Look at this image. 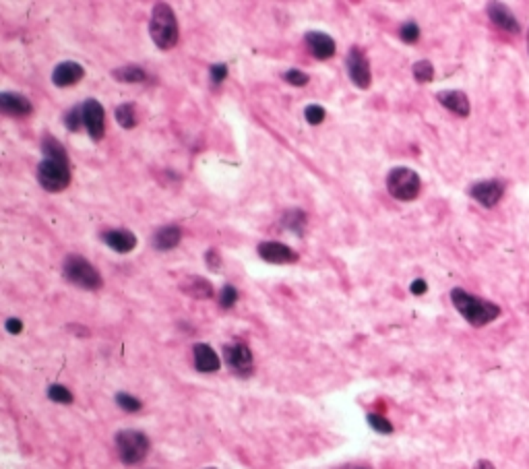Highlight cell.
<instances>
[{"label":"cell","instance_id":"6da1fadb","mask_svg":"<svg viewBox=\"0 0 529 469\" xmlns=\"http://www.w3.org/2000/svg\"><path fill=\"white\" fill-rule=\"evenodd\" d=\"M451 300H453V304L459 311V314L466 318L469 325H473V327H484V325L492 323L494 318L500 316V308H498L494 302H488V300H482L478 296H471V294H467L466 289H461V287H455L451 292Z\"/></svg>","mask_w":529,"mask_h":469},{"label":"cell","instance_id":"7a4b0ae2","mask_svg":"<svg viewBox=\"0 0 529 469\" xmlns=\"http://www.w3.org/2000/svg\"><path fill=\"white\" fill-rule=\"evenodd\" d=\"M149 33L151 39L159 50H170L178 44V21L170 4L157 2L151 11V21H149Z\"/></svg>","mask_w":529,"mask_h":469},{"label":"cell","instance_id":"3957f363","mask_svg":"<svg viewBox=\"0 0 529 469\" xmlns=\"http://www.w3.org/2000/svg\"><path fill=\"white\" fill-rule=\"evenodd\" d=\"M63 273L66 282H70L81 289H99L104 285L99 271L81 254H68L64 258Z\"/></svg>","mask_w":529,"mask_h":469},{"label":"cell","instance_id":"277c9868","mask_svg":"<svg viewBox=\"0 0 529 469\" xmlns=\"http://www.w3.org/2000/svg\"><path fill=\"white\" fill-rule=\"evenodd\" d=\"M114 444L118 451V457L125 465H137L141 463L149 453V438L141 430H120L114 437Z\"/></svg>","mask_w":529,"mask_h":469},{"label":"cell","instance_id":"5b68a950","mask_svg":"<svg viewBox=\"0 0 529 469\" xmlns=\"http://www.w3.org/2000/svg\"><path fill=\"white\" fill-rule=\"evenodd\" d=\"M37 182L48 192H61L70 185L68 159L44 157L37 165Z\"/></svg>","mask_w":529,"mask_h":469},{"label":"cell","instance_id":"8992f818","mask_svg":"<svg viewBox=\"0 0 529 469\" xmlns=\"http://www.w3.org/2000/svg\"><path fill=\"white\" fill-rule=\"evenodd\" d=\"M387 190L391 192L393 199L407 203L420 194L422 180H420L418 172H413L409 168H393L387 176Z\"/></svg>","mask_w":529,"mask_h":469},{"label":"cell","instance_id":"52a82bcc","mask_svg":"<svg viewBox=\"0 0 529 469\" xmlns=\"http://www.w3.org/2000/svg\"><path fill=\"white\" fill-rule=\"evenodd\" d=\"M345 70H347V77L351 79V83L358 89H368L371 87V83H373L371 63H368L366 54L358 46L349 48V52L345 56Z\"/></svg>","mask_w":529,"mask_h":469},{"label":"cell","instance_id":"ba28073f","mask_svg":"<svg viewBox=\"0 0 529 469\" xmlns=\"http://www.w3.org/2000/svg\"><path fill=\"white\" fill-rule=\"evenodd\" d=\"M223 360H225L228 368L238 376H249L252 373V366H254L250 347L247 344H240V342L223 345Z\"/></svg>","mask_w":529,"mask_h":469},{"label":"cell","instance_id":"9c48e42d","mask_svg":"<svg viewBox=\"0 0 529 469\" xmlns=\"http://www.w3.org/2000/svg\"><path fill=\"white\" fill-rule=\"evenodd\" d=\"M83 123L92 137V141L99 143L106 135V112L97 99H87L83 104Z\"/></svg>","mask_w":529,"mask_h":469},{"label":"cell","instance_id":"30bf717a","mask_svg":"<svg viewBox=\"0 0 529 469\" xmlns=\"http://www.w3.org/2000/svg\"><path fill=\"white\" fill-rule=\"evenodd\" d=\"M304 42L312 56L318 61H329L331 56H335V39L327 33L309 32L304 35Z\"/></svg>","mask_w":529,"mask_h":469},{"label":"cell","instance_id":"8fae6325","mask_svg":"<svg viewBox=\"0 0 529 469\" xmlns=\"http://www.w3.org/2000/svg\"><path fill=\"white\" fill-rule=\"evenodd\" d=\"M259 256L263 258V261H267V263H275V265H280V263H294V261H298V254L292 251L287 244H281V242H275V240H269V242H261L259 244Z\"/></svg>","mask_w":529,"mask_h":469},{"label":"cell","instance_id":"7c38bea8","mask_svg":"<svg viewBox=\"0 0 529 469\" xmlns=\"http://www.w3.org/2000/svg\"><path fill=\"white\" fill-rule=\"evenodd\" d=\"M502 192H504V187L498 180H484L469 188V194L484 207H494L502 199Z\"/></svg>","mask_w":529,"mask_h":469},{"label":"cell","instance_id":"4fadbf2b","mask_svg":"<svg viewBox=\"0 0 529 469\" xmlns=\"http://www.w3.org/2000/svg\"><path fill=\"white\" fill-rule=\"evenodd\" d=\"M83 77H85V68L79 63H73V61L61 63L54 70H52V83H54L56 87H70V85H77Z\"/></svg>","mask_w":529,"mask_h":469},{"label":"cell","instance_id":"5bb4252c","mask_svg":"<svg viewBox=\"0 0 529 469\" xmlns=\"http://www.w3.org/2000/svg\"><path fill=\"white\" fill-rule=\"evenodd\" d=\"M101 242L112 251L126 254L137 246V236L128 230H106L101 232Z\"/></svg>","mask_w":529,"mask_h":469},{"label":"cell","instance_id":"9a60e30c","mask_svg":"<svg viewBox=\"0 0 529 469\" xmlns=\"http://www.w3.org/2000/svg\"><path fill=\"white\" fill-rule=\"evenodd\" d=\"M180 238H182V230H180V225H176V223H168V225H161L159 230H156L151 244H154V249H156V251L166 252V251L176 249V246L180 244Z\"/></svg>","mask_w":529,"mask_h":469},{"label":"cell","instance_id":"2e32d148","mask_svg":"<svg viewBox=\"0 0 529 469\" xmlns=\"http://www.w3.org/2000/svg\"><path fill=\"white\" fill-rule=\"evenodd\" d=\"M192 354H194V368H197L199 373H205V375L218 373L219 358L211 345L197 344L192 347Z\"/></svg>","mask_w":529,"mask_h":469},{"label":"cell","instance_id":"e0dca14e","mask_svg":"<svg viewBox=\"0 0 529 469\" xmlns=\"http://www.w3.org/2000/svg\"><path fill=\"white\" fill-rule=\"evenodd\" d=\"M0 108L11 116H30L33 110L32 101L25 95L11 94V92L0 94Z\"/></svg>","mask_w":529,"mask_h":469},{"label":"cell","instance_id":"ac0fdd59","mask_svg":"<svg viewBox=\"0 0 529 469\" xmlns=\"http://www.w3.org/2000/svg\"><path fill=\"white\" fill-rule=\"evenodd\" d=\"M488 17L492 19V23H494L497 27L504 30V32H511V33L519 32V23H517V19L511 15V11H509L504 4L490 2V4H488Z\"/></svg>","mask_w":529,"mask_h":469},{"label":"cell","instance_id":"d6986e66","mask_svg":"<svg viewBox=\"0 0 529 469\" xmlns=\"http://www.w3.org/2000/svg\"><path fill=\"white\" fill-rule=\"evenodd\" d=\"M180 289L188 294L190 298H197V300H209L213 298V285L207 282L205 277H199V275H190L185 282L180 283Z\"/></svg>","mask_w":529,"mask_h":469},{"label":"cell","instance_id":"ffe728a7","mask_svg":"<svg viewBox=\"0 0 529 469\" xmlns=\"http://www.w3.org/2000/svg\"><path fill=\"white\" fill-rule=\"evenodd\" d=\"M436 99L457 116H467L469 114V99H467V95L463 92H440L436 95Z\"/></svg>","mask_w":529,"mask_h":469},{"label":"cell","instance_id":"44dd1931","mask_svg":"<svg viewBox=\"0 0 529 469\" xmlns=\"http://www.w3.org/2000/svg\"><path fill=\"white\" fill-rule=\"evenodd\" d=\"M112 77L116 81H120V83H143L147 79V73L137 64H126V66H120V68H114Z\"/></svg>","mask_w":529,"mask_h":469},{"label":"cell","instance_id":"7402d4cb","mask_svg":"<svg viewBox=\"0 0 529 469\" xmlns=\"http://www.w3.org/2000/svg\"><path fill=\"white\" fill-rule=\"evenodd\" d=\"M114 116H116V123L130 130L137 126V114H135V106L132 104H120L116 110H114Z\"/></svg>","mask_w":529,"mask_h":469},{"label":"cell","instance_id":"603a6c76","mask_svg":"<svg viewBox=\"0 0 529 469\" xmlns=\"http://www.w3.org/2000/svg\"><path fill=\"white\" fill-rule=\"evenodd\" d=\"M64 125H66V128H68L70 132H77L81 126H85V123H83V104L73 106V108L64 114Z\"/></svg>","mask_w":529,"mask_h":469},{"label":"cell","instance_id":"cb8c5ba5","mask_svg":"<svg viewBox=\"0 0 529 469\" xmlns=\"http://www.w3.org/2000/svg\"><path fill=\"white\" fill-rule=\"evenodd\" d=\"M411 73H413L418 83H428V81L435 79V66L430 64V61H418L413 64Z\"/></svg>","mask_w":529,"mask_h":469},{"label":"cell","instance_id":"d4e9b609","mask_svg":"<svg viewBox=\"0 0 529 469\" xmlns=\"http://www.w3.org/2000/svg\"><path fill=\"white\" fill-rule=\"evenodd\" d=\"M283 223H285L290 230H294L296 234H300V236H302V230H304V225H306V215H304L300 209H292V211H287V213H285Z\"/></svg>","mask_w":529,"mask_h":469},{"label":"cell","instance_id":"484cf974","mask_svg":"<svg viewBox=\"0 0 529 469\" xmlns=\"http://www.w3.org/2000/svg\"><path fill=\"white\" fill-rule=\"evenodd\" d=\"M48 397L56 404H63V406H70L73 404V393L63 387V384H50L48 387Z\"/></svg>","mask_w":529,"mask_h":469},{"label":"cell","instance_id":"4316f807","mask_svg":"<svg viewBox=\"0 0 529 469\" xmlns=\"http://www.w3.org/2000/svg\"><path fill=\"white\" fill-rule=\"evenodd\" d=\"M371 428L376 430L378 434H393V424L385 418V415H378V413H368L366 415Z\"/></svg>","mask_w":529,"mask_h":469},{"label":"cell","instance_id":"83f0119b","mask_svg":"<svg viewBox=\"0 0 529 469\" xmlns=\"http://www.w3.org/2000/svg\"><path fill=\"white\" fill-rule=\"evenodd\" d=\"M283 79H285L290 85H294V87H304V85H309V81H311L309 73L298 70V68H290V70L283 75Z\"/></svg>","mask_w":529,"mask_h":469},{"label":"cell","instance_id":"f1b7e54d","mask_svg":"<svg viewBox=\"0 0 529 469\" xmlns=\"http://www.w3.org/2000/svg\"><path fill=\"white\" fill-rule=\"evenodd\" d=\"M238 302V289L234 285H223L219 292V304L221 308H232Z\"/></svg>","mask_w":529,"mask_h":469},{"label":"cell","instance_id":"f546056e","mask_svg":"<svg viewBox=\"0 0 529 469\" xmlns=\"http://www.w3.org/2000/svg\"><path fill=\"white\" fill-rule=\"evenodd\" d=\"M325 116H327V112H325V108L318 106V104H311V106L304 110V118H306V123L312 126L320 125V123L325 120Z\"/></svg>","mask_w":529,"mask_h":469},{"label":"cell","instance_id":"4dcf8cb0","mask_svg":"<svg viewBox=\"0 0 529 469\" xmlns=\"http://www.w3.org/2000/svg\"><path fill=\"white\" fill-rule=\"evenodd\" d=\"M399 37L404 39L405 44H416L418 39H420V27L416 25V23H404L402 27H399Z\"/></svg>","mask_w":529,"mask_h":469},{"label":"cell","instance_id":"1f68e13d","mask_svg":"<svg viewBox=\"0 0 529 469\" xmlns=\"http://www.w3.org/2000/svg\"><path fill=\"white\" fill-rule=\"evenodd\" d=\"M116 404L123 407L125 411H139L143 407V404L137 397H132L128 393H116Z\"/></svg>","mask_w":529,"mask_h":469},{"label":"cell","instance_id":"d6a6232c","mask_svg":"<svg viewBox=\"0 0 529 469\" xmlns=\"http://www.w3.org/2000/svg\"><path fill=\"white\" fill-rule=\"evenodd\" d=\"M205 258H207V267L211 269V271H219L221 269V254L216 249H209L207 254H205Z\"/></svg>","mask_w":529,"mask_h":469},{"label":"cell","instance_id":"836d02e7","mask_svg":"<svg viewBox=\"0 0 529 469\" xmlns=\"http://www.w3.org/2000/svg\"><path fill=\"white\" fill-rule=\"evenodd\" d=\"M209 75H211V81H213V83H221V81L228 77V66H225V64H213L211 70H209Z\"/></svg>","mask_w":529,"mask_h":469},{"label":"cell","instance_id":"e575fe53","mask_svg":"<svg viewBox=\"0 0 529 469\" xmlns=\"http://www.w3.org/2000/svg\"><path fill=\"white\" fill-rule=\"evenodd\" d=\"M4 327H6V331H8L11 335H19V333L23 331V323H21L19 318H8Z\"/></svg>","mask_w":529,"mask_h":469},{"label":"cell","instance_id":"d590c367","mask_svg":"<svg viewBox=\"0 0 529 469\" xmlns=\"http://www.w3.org/2000/svg\"><path fill=\"white\" fill-rule=\"evenodd\" d=\"M409 289H411V294H416V296H422V294H426V289H428V285L424 280H416V282L409 285Z\"/></svg>","mask_w":529,"mask_h":469},{"label":"cell","instance_id":"8d00e7d4","mask_svg":"<svg viewBox=\"0 0 529 469\" xmlns=\"http://www.w3.org/2000/svg\"><path fill=\"white\" fill-rule=\"evenodd\" d=\"M473 469H497V468H494V465H492L490 461L482 459V461H478V463H475V468H473Z\"/></svg>","mask_w":529,"mask_h":469},{"label":"cell","instance_id":"74e56055","mask_svg":"<svg viewBox=\"0 0 529 469\" xmlns=\"http://www.w3.org/2000/svg\"><path fill=\"white\" fill-rule=\"evenodd\" d=\"M528 50H529V32H528Z\"/></svg>","mask_w":529,"mask_h":469},{"label":"cell","instance_id":"f35d334b","mask_svg":"<svg viewBox=\"0 0 529 469\" xmlns=\"http://www.w3.org/2000/svg\"><path fill=\"white\" fill-rule=\"evenodd\" d=\"M209 469H216V468H209Z\"/></svg>","mask_w":529,"mask_h":469}]
</instances>
